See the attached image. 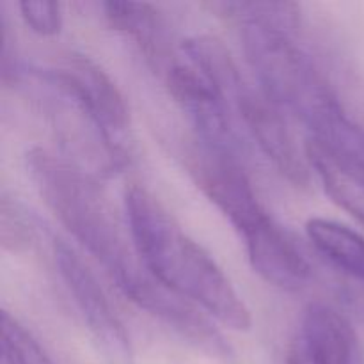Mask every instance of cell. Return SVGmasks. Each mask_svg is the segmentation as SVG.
<instances>
[{
    "label": "cell",
    "mask_w": 364,
    "mask_h": 364,
    "mask_svg": "<svg viewBox=\"0 0 364 364\" xmlns=\"http://www.w3.org/2000/svg\"><path fill=\"white\" fill-rule=\"evenodd\" d=\"M288 364H363L361 345L340 311L313 302L302 313Z\"/></svg>",
    "instance_id": "9"
},
{
    "label": "cell",
    "mask_w": 364,
    "mask_h": 364,
    "mask_svg": "<svg viewBox=\"0 0 364 364\" xmlns=\"http://www.w3.org/2000/svg\"><path fill=\"white\" fill-rule=\"evenodd\" d=\"M306 237L334 269L364 283V238L358 231L336 220L313 217L306 223Z\"/></svg>",
    "instance_id": "12"
},
{
    "label": "cell",
    "mask_w": 364,
    "mask_h": 364,
    "mask_svg": "<svg viewBox=\"0 0 364 364\" xmlns=\"http://www.w3.org/2000/svg\"><path fill=\"white\" fill-rule=\"evenodd\" d=\"M244 52L262 91L311 135L364 159V128L355 123L315 60L290 32L262 25L242 27Z\"/></svg>",
    "instance_id": "3"
},
{
    "label": "cell",
    "mask_w": 364,
    "mask_h": 364,
    "mask_svg": "<svg viewBox=\"0 0 364 364\" xmlns=\"http://www.w3.org/2000/svg\"><path fill=\"white\" fill-rule=\"evenodd\" d=\"M124 217L139 258L159 283L223 326L251 329V311L233 283L155 196L139 185L128 188Z\"/></svg>",
    "instance_id": "2"
},
{
    "label": "cell",
    "mask_w": 364,
    "mask_h": 364,
    "mask_svg": "<svg viewBox=\"0 0 364 364\" xmlns=\"http://www.w3.org/2000/svg\"><path fill=\"white\" fill-rule=\"evenodd\" d=\"M103 16L114 31L121 32L137 45L146 60L166 73L174 63L166 21L155 6L144 2H103Z\"/></svg>",
    "instance_id": "11"
},
{
    "label": "cell",
    "mask_w": 364,
    "mask_h": 364,
    "mask_svg": "<svg viewBox=\"0 0 364 364\" xmlns=\"http://www.w3.org/2000/svg\"><path fill=\"white\" fill-rule=\"evenodd\" d=\"M20 14L23 18L25 25L36 32L38 36H45V38H52L57 36L63 28L64 23V13L63 4L60 2H20Z\"/></svg>",
    "instance_id": "16"
},
{
    "label": "cell",
    "mask_w": 364,
    "mask_h": 364,
    "mask_svg": "<svg viewBox=\"0 0 364 364\" xmlns=\"http://www.w3.org/2000/svg\"><path fill=\"white\" fill-rule=\"evenodd\" d=\"M0 364H16V363H14L13 355H11L9 352L6 350V348H2V363H0Z\"/></svg>",
    "instance_id": "17"
},
{
    "label": "cell",
    "mask_w": 364,
    "mask_h": 364,
    "mask_svg": "<svg viewBox=\"0 0 364 364\" xmlns=\"http://www.w3.org/2000/svg\"><path fill=\"white\" fill-rule=\"evenodd\" d=\"M53 259L64 287L105 358L112 364H130V338L95 274L63 240L53 244Z\"/></svg>",
    "instance_id": "8"
},
{
    "label": "cell",
    "mask_w": 364,
    "mask_h": 364,
    "mask_svg": "<svg viewBox=\"0 0 364 364\" xmlns=\"http://www.w3.org/2000/svg\"><path fill=\"white\" fill-rule=\"evenodd\" d=\"M171 96L194 127L201 148L244 160L245 144L235 114L215 84L188 59H176L164 73Z\"/></svg>",
    "instance_id": "7"
},
{
    "label": "cell",
    "mask_w": 364,
    "mask_h": 364,
    "mask_svg": "<svg viewBox=\"0 0 364 364\" xmlns=\"http://www.w3.org/2000/svg\"><path fill=\"white\" fill-rule=\"evenodd\" d=\"M31 75L63 92L98 124L114 146L124 149L130 128L128 105L116 82L96 60L70 52L50 66L36 68Z\"/></svg>",
    "instance_id": "6"
},
{
    "label": "cell",
    "mask_w": 364,
    "mask_h": 364,
    "mask_svg": "<svg viewBox=\"0 0 364 364\" xmlns=\"http://www.w3.org/2000/svg\"><path fill=\"white\" fill-rule=\"evenodd\" d=\"M0 212H2L0 226H2L4 249L11 252L27 251L34 240V228L28 217L25 215V210L14 199L4 194Z\"/></svg>",
    "instance_id": "15"
},
{
    "label": "cell",
    "mask_w": 364,
    "mask_h": 364,
    "mask_svg": "<svg viewBox=\"0 0 364 364\" xmlns=\"http://www.w3.org/2000/svg\"><path fill=\"white\" fill-rule=\"evenodd\" d=\"M196 64L219 87L235 117L251 135L277 173L295 187L309 183V164L301 155L288 128L284 112L262 91L244 78L230 50L219 39H208L196 52Z\"/></svg>",
    "instance_id": "5"
},
{
    "label": "cell",
    "mask_w": 364,
    "mask_h": 364,
    "mask_svg": "<svg viewBox=\"0 0 364 364\" xmlns=\"http://www.w3.org/2000/svg\"><path fill=\"white\" fill-rule=\"evenodd\" d=\"M242 162L199 146L192 173L206 198L240 235L255 272L281 290H301L311 277V267L287 231L263 208Z\"/></svg>",
    "instance_id": "4"
},
{
    "label": "cell",
    "mask_w": 364,
    "mask_h": 364,
    "mask_svg": "<svg viewBox=\"0 0 364 364\" xmlns=\"http://www.w3.org/2000/svg\"><path fill=\"white\" fill-rule=\"evenodd\" d=\"M25 166L57 220L103 267L128 301L142 311H151L167 288L141 262L130 231L121 226L95 176L66 156L43 148L28 149Z\"/></svg>",
    "instance_id": "1"
},
{
    "label": "cell",
    "mask_w": 364,
    "mask_h": 364,
    "mask_svg": "<svg viewBox=\"0 0 364 364\" xmlns=\"http://www.w3.org/2000/svg\"><path fill=\"white\" fill-rule=\"evenodd\" d=\"M304 155L329 198L364 226L363 156L315 137H308Z\"/></svg>",
    "instance_id": "10"
},
{
    "label": "cell",
    "mask_w": 364,
    "mask_h": 364,
    "mask_svg": "<svg viewBox=\"0 0 364 364\" xmlns=\"http://www.w3.org/2000/svg\"><path fill=\"white\" fill-rule=\"evenodd\" d=\"M2 348L16 364H55L34 336L9 313H2Z\"/></svg>",
    "instance_id": "14"
},
{
    "label": "cell",
    "mask_w": 364,
    "mask_h": 364,
    "mask_svg": "<svg viewBox=\"0 0 364 364\" xmlns=\"http://www.w3.org/2000/svg\"><path fill=\"white\" fill-rule=\"evenodd\" d=\"M212 11L244 25L279 28L294 34L301 20V7L294 2H213Z\"/></svg>",
    "instance_id": "13"
}]
</instances>
